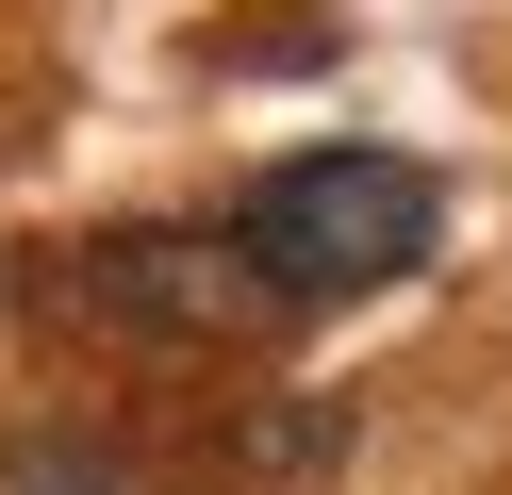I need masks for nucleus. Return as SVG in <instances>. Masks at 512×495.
Here are the masks:
<instances>
[{
  "mask_svg": "<svg viewBox=\"0 0 512 495\" xmlns=\"http://www.w3.org/2000/svg\"><path fill=\"white\" fill-rule=\"evenodd\" d=\"M430 231H446L430 165H397V149H298V165H265V182H248L232 248L265 264L281 314H331V297L413 281V264H430Z\"/></svg>",
  "mask_w": 512,
  "mask_h": 495,
  "instance_id": "1",
  "label": "nucleus"
},
{
  "mask_svg": "<svg viewBox=\"0 0 512 495\" xmlns=\"http://www.w3.org/2000/svg\"><path fill=\"white\" fill-rule=\"evenodd\" d=\"M0 495H133V479H116L100 446H17V462H0Z\"/></svg>",
  "mask_w": 512,
  "mask_h": 495,
  "instance_id": "2",
  "label": "nucleus"
}]
</instances>
